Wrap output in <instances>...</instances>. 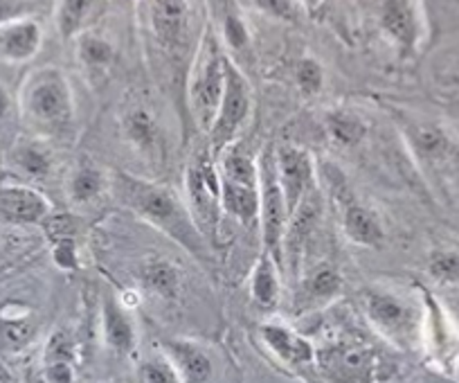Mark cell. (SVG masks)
Listing matches in <instances>:
<instances>
[{
	"label": "cell",
	"mask_w": 459,
	"mask_h": 383,
	"mask_svg": "<svg viewBox=\"0 0 459 383\" xmlns=\"http://www.w3.org/2000/svg\"><path fill=\"white\" fill-rule=\"evenodd\" d=\"M426 383H459V381L446 372H428Z\"/></svg>",
	"instance_id": "obj_41"
},
{
	"label": "cell",
	"mask_w": 459,
	"mask_h": 383,
	"mask_svg": "<svg viewBox=\"0 0 459 383\" xmlns=\"http://www.w3.org/2000/svg\"><path fill=\"white\" fill-rule=\"evenodd\" d=\"M120 196L138 217L156 226L158 231L169 235L171 239L178 241L187 253L201 259L203 264L210 262V248L203 239L201 231L194 223V214L185 208L183 201L178 199L174 189L167 185L147 183L135 176L120 174Z\"/></svg>",
	"instance_id": "obj_1"
},
{
	"label": "cell",
	"mask_w": 459,
	"mask_h": 383,
	"mask_svg": "<svg viewBox=\"0 0 459 383\" xmlns=\"http://www.w3.org/2000/svg\"><path fill=\"white\" fill-rule=\"evenodd\" d=\"M280 262L273 257L271 253L264 250L259 255L257 264L253 268V277H250V296L253 302L264 311H271L280 305L281 298V280H280Z\"/></svg>",
	"instance_id": "obj_21"
},
{
	"label": "cell",
	"mask_w": 459,
	"mask_h": 383,
	"mask_svg": "<svg viewBox=\"0 0 459 383\" xmlns=\"http://www.w3.org/2000/svg\"><path fill=\"white\" fill-rule=\"evenodd\" d=\"M43 30L34 19L14 21L0 28V59L25 64L41 50Z\"/></svg>",
	"instance_id": "obj_20"
},
{
	"label": "cell",
	"mask_w": 459,
	"mask_h": 383,
	"mask_svg": "<svg viewBox=\"0 0 459 383\" xmlns=\"http://www.w3.org/2000/svg\"><path fill=\"white\" fill-rule=\"evenodd\" d=\"M316 368L329 383H387L399 365L359 338H335L316 347Z\"/></svg>",
	"instance_id": "obj_3"
},
{
	"label": "cell",
	"mask_w": 459,
	"mask_h": 383,
	"mask_svg": "<svg viewBox=\"0 0 459 383\" xmlns=\"http://www.w3.org/2000/svg\"><path fill=\"white\" fill-rule=\"evenodd\" d=\"M95 3L97 0H59V7H56V28H59L61 37H77L82 32L91 10L95 7Z\"/></svg>",
	"instance_id": "obj_30"
},
{
	"label": "cell",
	"mask_w": 459,
	"mask_h": 383,
	"mask_svg": "<svg viewBox=\"0 0 459 383\" xmlns=\"http://www.w3.org/2000/svg\"><path fill=\"white\" fill-rule=\"evenodd\" d=\"M381 25L387 37L405 52L417 48L421 37V19L414 0H385L381 7Z\"/></svg>",
	"instance_id": "obj_18"
},
{
	"label": "cell",
	"mask_w": 459,
	"mask_h": 383,
	"mask_svg": "<svg viewBox=\"0 0 459 383\" xmlns=\"http://www.w3.org/2000/svg\"><path fill=\"white\" fill-rule=\"evenodd\" d=\"M138 379L140 383H180L178 372L162 350L140 363Z\"/></svg>",
	"instance_id": "obj_32"
},
{
	"label": "cell",
	"mask_w": 459,
	"mask_h": 383,
	"mask_svg": "<svg viewBox=\"0 0 459 383\" xmlns=\"http://www.w3.org/2000/svg\"><path fill=\"white\" fill-rule=\"evenodd\" d=\"M101 334L113 354L131 356L138 350V329L125 302L115 293H106L101 302Z\"/></svg>",
	"instance_id": "obj_13"
},
{
	"label": "cell",
	"mask_w": 459,
	"mask_h": 383,
	"mask_svg": "<svg viewBox=\"0 0 459 383\" xmlns=\"http://www.w3.org/2000/svg\"><path fill=\"white\" fill-rule=\"evenodd\" d=\"M152 28L158 41L167 50H180L189 34V3L187 0H153Z\"/></svg>",
	"instance_id": "obj_15"
},
{
	"label": "cell",
	"mask_w": 459,
	"mask_h": 383,
	"mask_svg": "<svg viewBox=\"0 0 459 383\" xmlns=\"http://www.w3.org/2000/svg\"><path fill=\"white\" fill-rule=\"evenodd\" d=\"M25 125L43 138L68 134L74 120V98L68 77L55 65L32 70L19 92Z\"/></svg>",
	"instance_id": "obj_2"
},
{
	"label": "cell",
	"mask_w": 459,
	"mask_h": 383,
	"mask_svg": "<svg viewBox=\"0 0 459 383\" xmlns=\"http://www.w3.org/2000/svg\"><path fill=\"white\" fill-rule=\"evenodd\" d=\"M277 162V176H280V185L284 189L286 210L290 214L298 210L304 196L316 187V162H313L311 153L302 147H293V144H284L277 149L275 153Z\"/></svg>",
	"instance_id": "obj_9"
},
{
	"label": "cell",
	"mask_w": 459,
	"mask_h": 383,
	"mask_svg": "<svg viewBox=\"0 0 459 383\" xmlns=\"http://www.w3.org/2000/svg\"><path fill=\"white\" fill-rule=\"evenodd\" d=\"M43 374L48 383H74V365L68 361L43 363Z\"/></svg>",
	"instance_id": "obj_39"
},
{
	"label": "cell",
	"mask_w": 459,
	"mask_h": 383,
	"mask_svg": "<svg viewBox=\"0 0 459 383\" xmlns=\"http://www.w3.org/2000/svg\"><path fill=\"white\" fill-rule=\"evenodd\" d=\"M363 311L368 316L369 325L392 345L414 350L421 341V311L399 293L369 289V292L363 293Z\"/></svg>",
	"instance_id": "obj_4"
},
{
	"label": "cell",
	"mask_w": 459,
	"mask_h": 383,
	"mask_svg": "<svg viewBox=\"0 0 459 383\" xmlns=\"http://www.w3.org/2000/svg\"><path fill=\"white\" fill-rule=\"evenodd\" d=\"M12 167L30 180L46 178L52 170V153L41 140H19V143L12 147Z\"/></svg>",
	"instance_id": "obj_23"
},
{
	"label": "cell",
	"mask_w": 459,
	"mask_h": 383,
	"mask_svg": "<svg viewBox=\"0 0 459 383\" xmlns=\"http://www.w3.org/2000/svg\"><path fill=\"white\" fill-rule=\"evenodd\" d=\"M223 37L225 43H228L232 50H244L250 41V34L246 23L241 21V16L237 14H228L223 21Z\"/></svg>",
	"instance_id": "obj_36"
},
{
	"label": "cell",
	"mask_w": 459,
	"mask_h": 383,
	"mask_svg": "<svg viewBox=\"0 0 459 383\" xmlns=\"http://www.w3.org/2000/svg\"><path fill=\"white\" fill-rule=\"evenodd\" d=\"M225 86V55L221 52L219 41L214 34L205 32L201 46H198L196 59L192 65V79H189V98H192L194 116L198 125L210 131L216 118L221 95Z\"/></svg>",
	"instance_id": "obj_6"
},
{
	"label": "cell",
	"mask_w": 459,
	"mask_h": 383,
	"mask_svg": "<svg viewBox=\"0 0 459 383\" xmlns=\"http://www.w3.org/2000/svg\"><path fill=\"white\" fill-rule=\"evenodd\" d=\"M160 350L178 372L180 383H241L235 377V363L219 345L196 338H169Z\"/></svg>",
	"instance_id": "obj_5"
},
{
	"label": "cell",
	"mask_w": 459,
	"mask_h": 383,
	"mask_svg": "<svg viewBox=\"0 0 459 383\" xmlns=\"http://www.w3.org/2000/svg\"><path fill=\"white\" fill-rule=\"evenodd\" d=\"M286 223H289V210H286L284 189L277 176L275 153H264L259 161V226H262L264 250L271 253L284 268V255H281V244H284Z\"/></svg>",
	"instance_id": "obj_8"
},
{
	"label": "cell",
	"mask_w": 459,
	"mask_h": 383,
	"mask_svg": "<svg viewBox=\"0 0 459 383\" xmlns=\"http://www.w3.org/2000/svg\"><path fill=\"white\" fill-rule=\"evenodd\" d=\"M122 131L125 138L134 144L144 158H158L162 152V126L153 109L144 104H134L122 116Z\"/></svg>",
	"instance_id": "obj_16"
},
{
	"label": "cell",
	"mask_w": 459,
	"mask_h": 383,
	"mask_svg": "<svg viewBox=\"0 0 459 383\" xmlns=\"http://www.w3.org/2000/svg\"><path fill=\"white\" fill-rule=\"evenodd\" d=\"M320 214L322 196L320 189H317L316 185V187L304 196V201L298 205V210L290 214L289 223H286L281 255H284V266H289L290 275H298L299 273V257H302V250L304 246H307L308 237H311L313 228L320 222Z\"/></svg>",
	"instance_id": "obj_11"
},
{
	"label": "cell",
	"mask_w": 459,
	"mask_h": 383,
	"mask_svg": "<svg viewBox=\"0 0 459 383\" xmlns=\"http://www.w3.org/2000/svg\"><path fill=\"white\" fill-rule=\"evenodd\" d=\"M325 129L329 138L333 140V144L342 149H354L368 134V125H365L363 118L351 111H342V109L326 113Z\"/></svg>",
	"instance_id": "obj_25"
},
{
	"label": "cell",
	"mask_w": 459,
	"mask_h": 383,
	"mask_svg": "<svg viewBox=\"0 0 459 383\" xmlns=\"http://www.w3.org/2000/svg\"><path fill=\"white\" fill-rule=\"evenodd\" d=\"M221 205L237 222H259V187H246L221 178Z\"/></svg>",
	"instance_id": "obj_24"
},
{
	"label": "cell",
	"mask_w": 459,
	"mask_h": 383,
	"mask_svg": "<svg viewBox=\"0 0 459 383\" xmlns=\"http://www.w3.org/2000/svg\"><path fill=\"white\" fill-rule=\"evenodd\" d=\"M50 214V201L32 185L21 180L0 183V217L14 223H43Z\"/></svg>",
	"instance_id": "obj_12"
},
{
	"label": "cell",
	"mask_w": 459,
	"mask_h": 383,
	"mask_svg": "<svg viewBox=\"0 0 459 383\" xmlns=\"http://www.w3.org/2000/svg\"><path fill=\"white\" fill-rule=\"evenodd\" d=\"M37 320L30 311H3L0 314V352H23L37 336Z\"/></svg>",
	"instance_id": "obj_22"
},
{
	"label": "cell",
	"mask_w": 459,
	"mask_h": 383,
	"mask_svg": "<svg viewBox=\"0 0 459 383\" xmlns=\"http://www.w3.org/2000/svg\"><path fill=\"white\" fill-rule=\"evenodd\" d=\"M338 201L342 204V231L347 239L356 246H368V248H377L383 244V223L368 205L356 201L351 196L350 187H342Z\"/></svg>",
	"instance_id": "obj_14"
},
{
	"label": "cell",
	"mask_w": 459,
	"mask_h": 383,
	"mask_svg": "<svg viewBox=\"0 0 459 383\" xmlns=\"http://www.w3.org/2000/svg\"><path fill=\"white\" fill-rule=\"evenodd\" d=\"M298 83L307 95H317L325 83V70L316 59L307 57L298 64Z\"/></svg>",
	"instance_id": "obj_33"
},
{
	"label": "cell",
	"mask_w": 459,
	"mask_h": 383,
	"mask_svg": "<svg viewBox=\"0 0 459 383\" xmlns=\"http://www.w3.org/2000/svg\"><path fill=\"white\" fill-rule=\"evenodd\" d=\"M12 111H14V98H12L5 83L0 82V122L10 120Z\"/></svg>",
	"instance_id": "obj_40"
},
{
	"label": "cell",
	"mask_w": 459,
	"mask_h": 383,
	"mask_svg": "<svg viewBox=\"0 0 459 383\" xmlns=\"http://www.w3.org/2000/svg\"><path fill=\"white\" fill-rule=\"evenodd\" d=\"M340 292H342V275H340L338 268L331 266V264H320L302 277L295 309H298V314L316 311L329 305L333 298H338Z\"/></svg>",
	"instance_id": "obj_19"
},
{
	"label": "cell",
	"mask_w": 459,
	"mask_h": 383,
	"mask_svg": "<svg viewBox=\"0 0 459 383\" xmlns=\"http://www.w3.org/2000/svg\"><path fill=\"white\" fill-rule=\"evenodd\" d=\"M52 259L59 268L64 271H77L79 268V253L77 244H74V237H59L55 239L52 246Z\"/></svg>",
	"instance_id": "obj_35"
},
{
	"label": "cell",
	"mask_w": 459,
	"mask_h": 383,
	"mask_svg": "<svg viewBox=\"0 0 459 383\" xmlns=\"http://www.w3.org/2000/svg\"><path fill=\"white\" fill-rule=\"evenodd\" d=\"M104 174L91 162H82L68 178V196L74 205H86L95 201L104 189Z\"/></svg>",
	"instance_id": "obj_27"
},
{
	"label": "cell",
	"mask_w": 459,
	"mask_h": 383,
	"mask_svg": "<svg viewBox=\"0 0 459 383\" xmlns=\"http://www.w3.org/2000/svg\"><path fill=\"white\" fill-rule=\"evenodd\" d=\"M34 3L32 0H0V28L14 21L32 19Z\"/></svg>",
	"instance_id": "obj_37"
},
{
	"label": "cell",
	"mask_w": 459,
	"mask_h": 383,
	"mask_svg": "<svg viewBox=\"0 0 459 383\" xmlns=\"http://www.w3.org/2000/svg\"><path fill=\"white\" fill-rule=\"evenodd\" d=\"M325 0H304V5L308 7V10H316V7H320Z\"/></svg>",
	"instance_id": "obj_42"
},
{
	"label": "cell",
	"mask_w": 459,
	"mask_h": 383,
	"mask_svg": "<svg viewBox=\"0 0 459 383\" xmlns=\"http://www.w3.org/2000/svg\"><path fill=\"white\" fill-rule=\"evenodd\" d=\"M250 104H253V92H250L248 79L237 68L235 61L225 57L223 95H221L216 118L210 126L212 156H221L230 144L235 143L250 116Z\"/></svg>",
	"instance_id": "obj_7"
},
{
	"label": "cell",
	"mask_w": 459,
	"mask_h": 383,
	"mask_svg": "<svg viewBox=\"0 0 459 383\" xmlns=\"http://www.w3.org/2000/svg\"><path fill=\"white\" fill-rule=\"evenodd\" d=\"M428 273H430L432 280L441 282V284L459 286V250H432L430 259H428Z\"/></svg>",
	"instance_id": "obj_31"
},
{
	"label": "cell",
	"mask_w": 459,
	"mask_h": 383,
	"mask_svg": "<svg viewBox=\"0 0 459 383\" xmlns=\"http://www.w3.org/2000/svg\"><path fill=\"white\" fill-rule=\"evenodd\" d=\"M138 280L144 292L162 302H176L183 293V273L171 259L152 255L140 264Z\"/></svg>",
	"instance_id": "obj_17"
},
{
	"label": "cell",
	"mask_w": 459,
	"mask_h": 383,
	"mask_svg": "<svg viewBox=\"0 0 459 383\" xmlns=\"http://www.w3.org/2000/svg\"><path fill=\"white\" fill-rule=\"evenodd\" d=\"M259 338H262L264 347L273 354V359L284 365L289 372H304V370L316 365V345L289 325H262Z\"/></svg>",
	"instance_id": "obj_10"
},
{
	"label": "cell",
	"mask_w": 459,
	"mask_h": 383,
	"mask_svg": "<svg viewBox=\"0 0 459 383\" xmlns=\"http://www.w3.org/2000/svg\"><path fill=\"white\" fill-rule=\"evenodd\" d=\"M264 14L280 21H295L299 16V7L295 0H255Z\"/></svg>",
	"instance_id": "obj_38"
},
{
	"label": "cell",
	"mask_w": 459,
	"mask_h": 383,
	"mask_svg": "<svg viewBox=\"0 0 459 383\" xmlns=\"http://www.w3.org/2000/svg\"><path fill=\"white\" fill-rule=\"evenodd\" d=\"M52 361H68L74 363V343L68 332H55L46 345V354H43V363H52Z\"/></svg>",
	"instance_id": "obj_34"
},
{
	"label": "cell",
	"mask_w": 459,
	"mask_h": 383,
	"mask_svg": "<svg viewBox=\"0 0 459 383\" xmlns=\"http://www.w3.org/2000/svg\"><path fill=\"white\" fill-rule=\"evenodd\" d=\"M408 138L414 152L421 158H428V161L446 156L450 147L448 134L439 125H432V122H410Z\"/></svg>",
	"instance_id": "obj_26"
},
{
	"label": "cell",
	"mask_w": 459,
	"mask_h": 383,
	"mask_svg": "<svg viewBox=\"0 0 459 383\" xmlns=\"http://www.w3.org/2000/svg\"><path fill=\"white\" fill-rule=\"evenodd\" d=\"M77 57L88 73H104L115 59V50L104 37L82 34L77 43Z\"/></svg>",
	"instance_id": "obj_29"
},
{
	"label": "cell",
	"mask_w": 459,
	"mask_h": 383,
	"mask_svg": "<svg viewBox=\"0 0 459 383\" xmlns=\"http://www.w3.org/2000/svg\"><path fill=\"white\" fill-rule=\"evenodd\" d=\"M221 178L230 183L246 185V187H259V162H255L248 153L239 149H225L221 153Z\"/></svg>",
	"instance_id": "obj_28"
}]
</instances>
